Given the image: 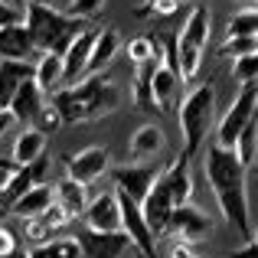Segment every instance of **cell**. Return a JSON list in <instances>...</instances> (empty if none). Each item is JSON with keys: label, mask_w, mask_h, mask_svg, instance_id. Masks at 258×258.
<instances>
[{"label": "cell", "mask_w": 258, "mask_h": 258, "mask_svg": "<svg viewBox=\"0 0 258 258\" xmlns=\"http://www.w3.org/2000/svg\"><path fill=\"white\" fill-rule=\"evenodd\" d=\"M245 170L248 167L239 160L235 147H222V144H216V141L203 147V173H206L209 186H213V196H216V203H219V213L242 239L252 235Z\"/></svg>", "instance_id": "obj_1"}, {"label": "cell", "mask_w": 258, "mask_h": 258, "mask_svg": "<svg viewBox=\"0 0 258 258\" xmlns=\"http://www.w3.org/2000/svg\"><path fill=\"white\" fill-rule=\"evenodd\" d=\"M52 105L59 108L66 124H85V121H98L111 114L121 101V88L111 76L105 72H92L82 76L76 85H62L56 95H49Z\"/></svg>", "instance_id": "obj_2"}, {"label": "cell", "mask_w": 258, "mask_h": 258, "mask_svg": "<svg viewBox=\"0 0 258 258\" xmlns=\"http://www.w3.org/2000/svg\"><path fill=\"white\" fill-rule=\"evenodd\" d=\"M26 26H30V36L39 52H59V56L69 49V43L79 33L88 30L85 20L56 10L49 4H26Z\"/></svg>", "instance_id": "obj_3"}, {"label": "cell", "mask_w": 258, "mask_h": 258, "mask_svg": "<svg viewBox=\"0 0 258 258\" xmlns=\"http://www.w3.org/2000/svg\"><path fill=\"white\" fill-rule=\"evenodd\" d=\"M216 118V85H196L193 92H186V98L180 101L176 111V124H180V138H183V157L193 160L196 154H203L206 147V134L213 127Z\"/></svg>", "instance_id": "obj_4"}, {"label": "cell", "mask_w": 258, "mask_h": 258, "mask_svg": "<svg viewBox=\"0 0 258 258\" xmlns=\"http://www.w3.org/2000/svg\"><path fill=\"white\" fill-rule=\"evenodd\" d=\"M258 111V82L255 85H239V95L232 98L229 111L222 114L219 127H216V144L222 147H235V138L239 131L248 124V118Z\"/></svg>", "instance_id": "obj_5"}, {"label": "cell", "mask_w": 258, "mask_h": 258, "mask_svg": "<svg viewBox=\"0 0 258 258\" xmlns=\"http://www.w3.org/2000/svg\"><path fill=\"white\" fill-rule=\"evenodd\" d=\"M118 200H121V229H124V235L131 239V245L138 248V255L157 258V235L147 226L141 203H134L131 196H124V193H118Z\"/></svg>", "instance_id": "obj_6"}, {"label": "cell", "mask_w": 258, "mask_h": 258, "mask_svg": "<svg viewBox=\"0 0 258 258\" xmlns=\"http://www.w3.org/2000/svg\"><path fill=\"white\" fill-rule=\"evenodd\" d=\"M108 167H111V154H108V147H98V144L66 157V176L85 183V186L95 183V180H101V176L108 173Z\"/></svg>", "instance_id": "obj_7"}, {"label": "cell", "mask_w": 258, "mask_h": 258, "mask_svg": "<svg viewBox=\"0 0 258 258\" xmlns=\"http://www.w3.org/2000/svg\"><path fill=\"white\" fill-rule=\"evenodd\" d=\"M82 222H85V229H95V232H124V229H121L118 189H108V193L88 200V209H85Z\"/></svg>", "instance_id": "obj_8"}, {"label": "cell", "mask_w": 258, "mask_h": 258, "mask_svg": "<svg viewBox=\"0 0 258 258\" xmlns=\"http://www.w3.org/2000/svg\"><path fill=\"white\" fill-rule=\"evenodd\" d=\"M160 170H154V167L147 164H124V167H114L111 170V180H114V189L124 196H131L134 203H144V196L151 193L154 180H157Z\"/></svg>", "instance_id": "obj_9"}, {"label": "cell", "mask_w": 258, "mask_h": 258, "mask_svg": "<svg viewBox=\"0 0 258 258\" xmlns=\"http://www.w3.org/2000/svg\"><path fill=\"white\" fill-rule=\"evenodd\" d=\"M141 209H144V219H147V226H151V232L160 239V235L167 232V226H170V213H173V200H170V193H167V183H164L160 173H157V180H154L151 193L144 196Z\"/></svg>", "instance_id": "obj_10"}, {"label": "cell", "mask_w": 258, "mask_h": 258, "mask_svg": "<svg viewBox=\"0 0 258 258\" xmlns=\"http://www.w3.org/2000/svg\"><path fill=\"white\" fill-rule=\"evenodd\" d=\"M76 239L82 245V258H121L131 245L124 232H95V229H82Z\"/></svg>", "instance_id": "obj_11"}, {"label": "cell", "mask_w": 258, "mask_h": 258, "mask_svg": "<svg viewBox=\"0 0 258 258\" xmlns=\"http://www.w3.org/2000/svg\"><path fill=\"white\" fill-rule=\"evenodd\" d=\"M209 229H213L209 216L203 213V209H196L193 203H183V206H173L167 232H176V235H183V239H189V242H200V239L209 235Z\"/></svg>", "instance_id": "obj_12"}, {"label": "cell", "mask_w": 258, "mask_h": 258, "mask_svg": "<svg viewBox=\"0 0 258 258\" xmlns=\"http://www.w3.org/2000/svg\"><path fill=\"white\" fill-rule=\"evenodd\" d=\"M30 56H39V49L30 36L26 20L0 26V59H30Z\"/></svg>", "instance_id": "obj_13"}, {"label": "cell", "mask_w": 258, "mask_h": 258, "mask_svg": "<svg viewBox=\"0 0 258 258\" xmlns=\"http://www.w3.org/2000/svg\"><path fill=\"white\" fill-rule=\"evenodd\" d=\"M186 85L180 79V72L173 69L170 62H160L157 69H154V79H151V95H154V111H160V114H167L173 108V101H176V92Z\"/></svg>", "instance_id": "obj_14"}, {"label": "cell", "mask_w": 258, "mask_h": 258, "mask_svg": "<svg viewBox=\"0 0 258 258\" xmlns=\"http://www.w3.org/2000/svg\"><path fill=\"white\" fill-rule=\"evenodd\" d=\"M209 33H213V13H209L203 4H193L189 13H186V20H183V26H180V33H176V43L206 49L209 46Z\"/></svg>", "instance_id": "obj_15"}, {"label": "cell", "mask_w": 258, "mask_h": 258, "mask_svg": "<svg viewBox=\"0 0 258 258\" xmlns=\"http://www.w3.org/2000/svg\"><path fill=\"white\" fill-rule=\"evenodd\" d=\"M33 72H36V62L30 59H0V108H10L13 95L26 79H33Z\"/></svg>", "instance_id": "obj_16"}, {"label": "cell", "mask_w": 258, "mask_h": 258, "mask_svg": "<svg viewBox=\"0 0 258 258\" xmlns=\"http://www.w3.org/2000/svg\"><path fill=\"white\" fill-rule=\"evenodd\" d=\"M92 46H95V30H82L76 39L69 43V49L62 52V62H66V85H76L79 79L88 72V56H92Z\"/></svg>", "instance_id": "obj_17"}, {"label": "cell", "mask_w": 258, "mask_h": 258, "mask_svg": "<svg viewBox=\"0 0 258 258\" xmlns=\"http://www.w3.org/2000/svg\"><path fill=\"white\" fill-rule=\"evenodd\" d=\"M52 203H56L52 183H33V186L10 206V216H17L20 222H26V219H33V216H43Z\"/></svg>", "instance_id": "obj_18"}, {"label": "cell", "mask_w": 258, "mask_h": 258, "mask_svg": "<svg viewBox=\"0 0 258 258\" xmlns=\"http://www.w3.org/2000/svg\"><path fill=\"white\" fill-rule=\"evenodd\" d=\"M160 151H164V127H157V124H141L131 134V141H127V157L134 164H147Z\"/></svg>", "instance_id": "obj_19"}, {"label": "cell", "mask_w": 258, "mask_h": 258, "mask_svg": "<svg viewBox=\"0 0 258 258\" xmlns=\"http://www.w3.org/2000/svg\"><path fill=\"white\" fill-rule=\"evenodd\" d=\"M46 101H49V95L36 85V79H26V82L20 85V92L13 95L10 111L17 114L20 124H33V121H36V114H39V108H43Z\"/></svg>", "instance_id": "obj_20"}, {"label": "cell", "mask_w": 258, "mask_h": 258, "mask_svg": "<svg viewBox=\"0 0 258 258\" xmlns=\"http://www.w3.org/2000/svg\"><path fill=\"white\" fill-rule=\"evenodd\" d=\"M160 176H164L167 183V193H170L173 206H183V203L193 200V176H189V157H176L170 160V167L167 170H160Z\"/></svg>", "instance_id": "obj_21"}, {"label": "cell", "mask_w": 258, "mask_h": 258, "mask_svg": "<svg viewBox=\"0 0 258 258\" xmlns=\"http://www.w3.org/2000/svg\"><path fill=\"white\" fill-rule=\"evenodd\" d=\"M52 193H56V203L72 216V222L82 219L85 209H88V186L72 176H62L59 183H52Z\"/></svg>", "instance_id": "obj_22"}, {"label": "cell", "mask_w": 258, "mask_h": 258, "mask_svg": "<svg viewBox=\"0 0 258 258\" xmlns=\"http://www.w3.org/2000/svg\"><path fill=\"white\" fill-rule=\"evenodd\" d=\"M33 79H36V85L43 88L46 95H56L59 88L66 85V62H62V56H59V52H39Z\"/></svg>", "instance_id": "obj_23"}, {"label": "cell", "mask_w": 258, "mask_h": 258, "mask_svg": "<svg viewBox=\"0 0 258 258\" xmlns=\"http://www.w3.org/2000/svg\"><path fill=\"white\" fill-rule=\"evenodd\" d=\"M121 52V36L114 26H108V30H98L95 33V46H92V56H88V72L85 76H92V72H105L108 66L114 62V56Z\"/></svg>", "instance_id": "obj_24"}, {"label": "cell", "mask_w": 258, "mask_h": 258, "mask_svg": "<svg viewBox=\"0 0 258 258\" xmlns=\"http://www.w3.org/2000/svg\"><path fill=\"white\" fill-rule=\"evenodd\" d=\"M39 154H46V134L39 131V127H33V124H23V131H20L17 141H13L10 157L17 160L20 167H26V164H33Z\"/></svg>", "instance_id": "obj_25"}, {"label": "cell", "mask_w": 258, "mask_h": 258, "mask_svg": "<svg viewBox=\"0 0 258 258\" xmlns=\"http://www.w3.org/2000/svg\"><path fill=\"white\" fill-rule=\"evenodd\" d=\"M164 62V59H151V62L134 66V88H131V101L141 108V111H154V95H151V79L154 69Z\"/></svg>", "instance_id": "obj_26"}, {"label": "cell", "mask_w": 258, "mask_h": 258, "mask_svg": "<svg viewBox=\"0 0 258 258\" xmlns=\"http://www.w3.org/2000/svg\"><path fill=\"white\" fill-rule=\"evenodd\" d=\"M235 154H239V160L245 167H255V160H258V111L248 118V124L235 138Z\"/></svg>", "instance_id": "obj_27"}, {"label": "cell", "mask_w": 258, "mask_h": 258, "mask_svg": "<svg viewBox=\"0 0 258 258\" xmlns=\"http://www.w3.org/2000/svg\"><path fill=\"white\" fill-rule=\"evenodd\" d=\"M30 186H33V173H30V167H17V170H13V176L7 180V186L0 189V209H4V216L10 213V206H13V203H17Z\"/></svg>", "instance_id": "obj_28"}, {"label": "cell", "mask_w": 258, "mask_h": 258, "mask_svg": "<svg viewBox=\"0 0 258 258\" xmlns=\"http://www.w3.org/2000/svg\"><path fill=\"white\" fill-rule=\"evenodd\" d=\"M33 258H82V245L79 239H49L43 245L30 248Z\"/></svg>", "instance_id": "obj_29"}, {"label": "cell", "mask_w": 258, "mask_h": 258, "mask_svg": "<svg viewBox=\"0 0 258 258\" xmlns=\"http://www.w3.org/2000/svg\"><path fill=\"white\" fill-rule=\"evenodd\" d=\"M255 49H258V36H252V33H226V43L219 46V56L235 59V56H248Z\"/></svg>", "instance_id": "obj_30"}, {"label": "cell", "mask_w": 258, "mask_h": 258, "mask_svg": "<svg viewBox=\"0 0 258 258\" xmlns=\"http://www.w3.org/2000/svg\"><path fill=\"white\" fill-rule=\"evenodd\" d=\"M164 239V245H157V258H193V245L196 242H189V239H183V235H176V232H164L160 235Z\"/></svg>", "instance_id": "obj_31"}, {"label": "cell", "mask_w": 258, "mask_h": 258, "mask_svg": "<svg viewBox=\"0 0 258 258\" xmlns=\"http://www.w3.org/2000/svg\"><path fill=\"white\" fill-rule=\"evenodd\" d=\"M232 82L235 85H255L258 82V49L248 56L232 59Z\"/></svg>", "instance_id": "obj_32"}, {"label": "cell", "mask_w": 258, "mask_h": 258, "mask_svg": "<svg viewBox=\"0 0 258 258\" xmlns=\"http://www.w3.org/2000/svg\"><path fill=\"white\" fill-rule=\"evenodd\" d=\"M66 121H62V114H59V108L52 105V98L46 101L43 108H39V114H36V121H33V127H39L43 134H56L59 127H62Z\"/></svg>", "instance_id": "obj_33"}, {"label": "cell", "mask_w": 258, "mask_h": 258, "mask_svg": "<svg viewBox=\"0 0 258 258\" xmlns=\"http://www.w3.org/2000/svg\"><path fill=\"white\" fill-rule=\"evenodd\" d=\"M226 33H252V36H258V7H245V10H239L232 20H229Z\"/></svg>", "instance_id": "obj_34"}, {"label": "cell", "mask_w": 258, "mask_h": 258, "mask_svg": "<svg viewBox=\"0 0 258 258\" xmlns=\"http://www.w3.org/2000/svg\"><path fill=\"white\" fill-rule=\"evenodd\" d=\"M176 7H180V0H144V4L134 10V17L147 20V17H173Z\"/></svg>", "instance_id": "obj_35"}, {"label": "cell", "mask_w": 258, "mask_h": 258, "mask_svg": "<svg viewBox=\"0 0 258 258\" xmlns=\"http://www.w3.org/2000/svg\"><path fill=\"white\" fill-rule=\"evenodd\" d=\"M23 235L33 242V245H43V242H49L56 232H52V226L43 219V216H33V219L23 222Z\"/></svg>", "instance_id": "obj_36"}, {"label": "cell", "mask_w": 258, "mask_h": 258, "mask_svg": "<svg viewBox=\"0 0 258 258\" xmlns=\"http://www.w3.org/2000/svg\"><path fill=\"white\" fill-rule=\"evenodd\" d=\"M101 7H105V0H69L66 13H72V17H79V20H92V17L101 13Z\"/></svg>", "instance_id": "obj_37"}, {"label": "cell", "mask_w": 258, "mask_h": 258, "mask_svg": "<svg viewBox=\"0 0 258 258\" xmlns=\"http://www.w3.org/2000/svg\"><path fill=\"white\" fill-rule=\"evenodd\" d=\"M30 167V173H33V183H49V170H52V160L46 157V154H39L33 164H26Z\"/></svg>", "instance_id": "obj_38"}, {"label": "cell", "mask_w": 258, "mask_h": 258, "mask_svg": "<svg viewBox=\"0 0 258 258\" xmlns=\"http://www.w3.org/2000/svg\"><path fill=\"white\" fill-rule=\"evenodd\" d=\"M17 245H20L17 232H13V229H7V226H0V255L13 252V248H17Z\"/></svg>", "instance_id": "obj_39"}, {"label": "cell", "mask_w": 258, "mask_h": 258, "mask_svg": "<svg viewBox=\"0 0 258 258\" xmlns=\"http://www.w3.org/2000/svg\"><path fill=\"white\" fill-rule=\"evenodd\" d=\"M17 20H23V17H20V10H17V4H0V26L17 23Z\"/></svg>", "instance_id": "obj_40"}, {"label": "cell", "mask_w": 258, "mask_h": 258, "mask_svg": "<svg viewBox=\"0 0 258 258\" xmlns=\"http://www.w3.org/2000/svg\"><path fill=\"white\" fill-rule=\"evenodd\" d=\"M13 124H20L17 114H13L10 108H0V138H4V134H10V127H13Z\"/></svg>", "instance_id": "obj_41"}, {"label": "cell", "mask_w": 258, "mask_h": 258, "mask_svg": "<svg viewBox=\"0 0 258 258\" xmlns=\"http://www.w3.org/2000/svg\"><path fill=\"white\" fill-rule=\"evenodd\" d=\"M17 167H20V164H17L13 157H10V160H0V189L7 186V180L13 176V170H17Z\"/></svg>", "instance_id": "obj_42"}, {"label": "cell", "mask_w": 258, "mask_h": 258, "mask_svg": "<svg viewBox=\"0 0 258 258\" xmlns=\"http://www.w3.org/2000/svg\"><path fill=\"white\" fill-rule=\"evenodd\" d=\"M229 258H258V242L248 239L245 245H242V248H235V252L229 255Z\"/></svg>", "instance_id": "obj_43"}, {"label": "cell", "mask_w": 258, "mask_h": 258, "mask_svg": "<svg viewBox=\"0 0 258 258\" xmlns=\"http://www.w3.org/2000/svg\"><path fill=\"white\" fill-rule=\"evenodd\" d=\"M0 258H30V248L17 245V248H13V252H7V255H0Z\"/></svg>", "instance_id": "obj_44"}, {"label": "cell", "mask_w": 258, "mask_h": 258, "mask_svg": "<svg viewBox=\"0 0 258 258\" xmlns=\"http://www.w3.org/2000/svg\"><path fill=\"white\" fill-rule=\"evenodd\" d=\"M248 239H252V242H258V226L252 229V235H248Z\"/></svg>", "instance_id": "obj_45"}, {"label": "cell", "mask_w": 258, "mask_h": 258, "mask_svg": "<svg viewBox=\"0 0 258 258\" xmlns=\"http://www.w3.org/2000/svg\"><path fill=\"white\" fill-rule=\"evenodd\" d=\"M239 4H245V7H255V4H258V0H239Z\"/></svg>", "instance_id": "obj_46"}, {"label": "cell", "mask_w": 258, "mask_h": 258, "mask_svg": "<svg viewBox=\"0 0 258 258\" xmlns=\"http://www.w3.org/2000/svg\"><path fill=\"white\" fill-rule=\"evenodd\" d=\"M26 4H49V0H26Z\"/></svg>", "instance_id": "obj_47"}, {"label": "cell", "mask_w": 258, "mask_h": 258, "mask_svg": "<svg viewBox=\"0 0 258 258\" xmlns=\"http://www.w3.org/2000/svg\"><path fill=\"white\" fill-rule=\"evenodd\" d=\"M0 4H17V0H0Z\"/></svg>", "instance_id": "obj_48"}, {"label": "cell", "mask_w": 258, "mask_h": 258, "mask_svg": "<svg viewBox=\"0 0 258 258\" xmlns=\"http://www.w3.org/2000/svg\"><path fill=\"white\" fill-rule=\"evenodd\" d=\"M255 170H258V160H255Z\"/></svg>", "instance_id": "obj_49"}, {"label": "cell", "mask_w": 258, "mask_h": 258, "mask_svg": "<svg viewBox=\"0 0 258 258\" xmlns=\"http://www.w3.org/2000/svg\"><path fill=\"white\" fill-rule=\"evenodd\" d=\"M0 216H4V209H0Z\"/></svg>", "instance_id": "obj_50"}, {"label": "cell", "mask_w": 258, "mask_h": 258, "mask_svg": "<svg viewBox=\"0 0 258 258\" xmlns=\"http://www.w3.org/2000/svg\"><path fill=\"white\" fill-rule=\"evenodd\" d=\"M193 258H200V255H193Z\"/></svg>", "instance_id": "obj_51"}, {"label": "cell", "mask_w": 258, "mask_h": 258, "mask_svg": "<svg viewBox=\"0 0 258 258\" xmlns=\"http://www.w3.org/2000/svg\"><path fill=\"white\" fill-rule=\"evenodd\" d=\"M138 258H144V255H138Z\"/></svg>", "instance_id": "obj_52"}, {"label": "cell", "mask_w": 258, "mask_h": 258, "mask_svg": "<svg viewBox=\"0 0 258 258\" xmlns=\"http://www.w3.org/2000/svg\"><path fill=\"white\" fill-rule=\"evenodd\" d=\"M121 258H124V255H121Z\"/></svg>", "instance_id": "obj_53"}]
</instances>
